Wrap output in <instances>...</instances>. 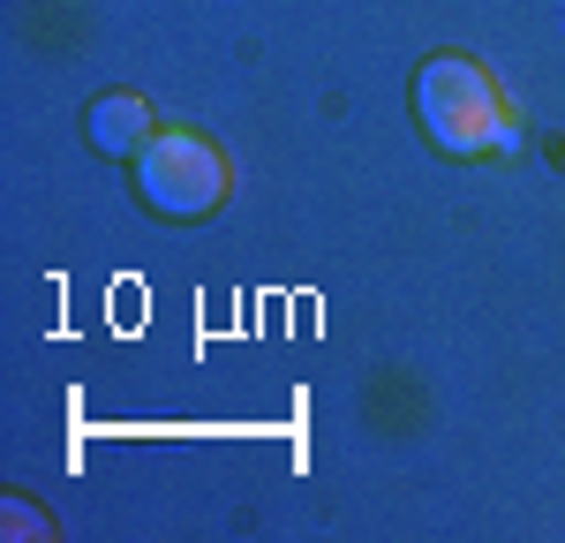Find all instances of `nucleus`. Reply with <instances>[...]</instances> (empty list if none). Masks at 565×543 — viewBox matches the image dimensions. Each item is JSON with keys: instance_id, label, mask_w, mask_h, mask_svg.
<instances>
[{"instance_id": "obj_1", "label": "nucleus", "mask_w": 565, "mask_h": 543, "mask_svg": "<svg viewBox=\"0 0 565 543\" xmlns=\"http://www.w3.org/2000/svg\"><path fill=\"white\" fill-rule=\"evenodd\" d=\"M415 121L437 151L452 159H482V151H513L521 143V121H513V98L498 91L490 68L460 61V53H437L415 76Z\"/></svg>"}, {"instance_id": "obj_2", "label": "nucleus", "mask_w": 565, "mask_h": 543, "mask_svg": "<svg viewBox=\"0 0 565 543\" xmlns=\"http://www.w3.org/2000/svg\"><path fill=\"white\" fill-rule=\"evenodd\" d=\"M136 181H143V196L167 212V220H196V212H212L218 196H226V167H218V151L204 136H151L143 151H136Z\"/></svg>"}, {"instance_id": "obj_3", "label": "nucleus", "mask_w": 565, "mask_h": 543, "mask_svg": "<svg viewBox=\"0 0 565 543\" xmlns=\"http://www.w3.org/2000/svg\"><path fill=\"white\" fill-rule=\"evenodd\" d=\"M136 136H143V98H136V91H114V98H98V114H90V143L121 159Z\"/></svg>"}]
</instances>
